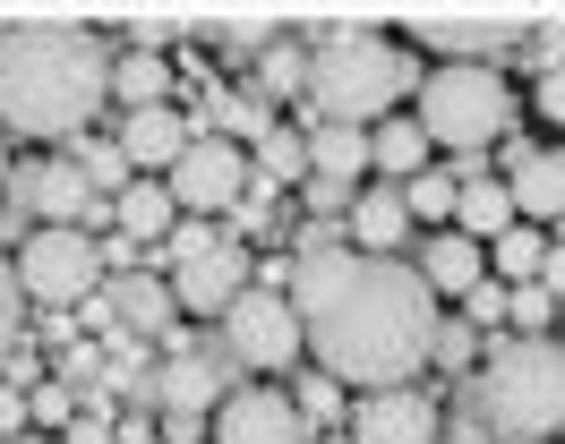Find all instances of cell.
I'll list each match as a JSON object with an SVG mask.
<instances>
[{
	"mask_svg": "<svg viewBox=\"0 0 565 444\" xmlns=\"http://www.w3.org/2000/svg\"><path fill=\"white\" fill-rule=\"evenodd\" d=\"M291 307H300V342H309L318 376H334V385L394 393L428 368L437 291L403 257H360V248L291 257Z\"/></svg>",
	"mask_w": 565,
	"mask_h": 444,
	"instance_id": "6da1fadb",
	"label": "cell"
},
{
	"mask_svg": "<svg viewBox=\"0 0 565 444\" xmlns=\"http://www.w3.org/2000/svg\"><path fill=\"white\" fill-rule=\"evenodd\" d=\"M111 102V52L95 26L26 18L0 34V129L9 137H86Z\"/></svg>",
	"mask_w": 565,
	"mask_h": 444,
	"instance_id": "7a4b0ae2",
	"label": "cell"
},
{
	"mask_svg": "<svg viewBox=\"0 0 565 444\" xmlns=\"http://www.w3.org/2000/svg\"><path fill=\"white\" fill-rule=\"evenodd\" d=\"M412 95H420V52H412L403 34L326 26L318 43H309V102H318L326 129H369V120H394Z\"/></svg>",
	"mask_w": 565,
	"mask_h": 444,
	"instance_id": "3957f363",
	"label": "cell"
},
{
	"mask_svg": "<svg viewBox=\"0 0 565 444\" xmlns=\"http://www.w3.org/2000/svg\"><path fill=\"white\" fill-rule=\"evenodd\" d=\"M462 410L497 444H548L565 427V342L557 334L497 342L489 359L462 376Z\"/></svg>",
	"mask_w": 565,
	"mask_h": 444,
	"instance_id": "277c9868",
	"label": "cell"
},
{
	"mask_svg": "<svg viewBox=\"0 0 565 444\" xmlns=\"http://www.w3.org/2000/svg\"><path fill=\"white\" fill-rule=\"evenodd\" d=\"M514 129V95L497 61H446L420 77V137L446 154H489Z\"/></svg>",
	"mask_w": 565,
	"mask_h": 444,
	"instance_id": "5b68a950",
	"label": "cell"
},
{
	"mask_svg": "<svg viewBox=\"0 0 565 444\" xmlns=\"http://www.w3.org/2000/svg\"><path fill=\"white\" fill-rule=\"evenodd\" d=\"M248 248H241V231H223V223H180L172 231V300H180V316H223V307L248 291Z\"/></svg>",
	"mask_w": 565,
	"mask_h": 444,
	"instance_id": "8992f818",
	"label": "cell"
},
{
	"mask_svg": "<svg viewBox=\"0 0 565 444\" xmlns=\"http://www.w3.org/2000/svg\"><path fill=\"white\" fill-rule=\"evenodd\" d=\"M223 350L241 359V368L257 376H282L309 342H300V307H291V291H275V282H248L241 300L223 307Z\"/></svg>",
	"mask_w": 565,
	"mask_h": 444,
	"instance_id": "52a82bcc",
	"label": "cell"
},
{
	"mask_svg": "<svg viewBox=\"0 0 565 444\" xmlns=\"http://www.w3.org/2000/svg\"><path fill=\"white\" fill-rule=\"evenodd\" d=\"M18 282H26L35 307H77V300H95V282H104V248L86 231H26Z\"/></svg>",
	"mask_w": 565,
	"mask_h": 444,
	"instance_id": "ba28073f",
	"label": "cell"
},
{
	"mask_svg": "<svg viewBox=\"0 0 565 444\" xmlns=\"http://www.w3.org/2000/svg\"><path fill=\"white\" fill-rule=\"evenodd\" d=\"M248 180H257V171H248V154L232 145V137H189V154L163 171V188H172V205L189 214V223H206V214H241Z\"/></svg>",
	"mask_w": 565,
	"mask_h": 444,
	"instance_id": "9c48e42d",
	"label": "cell"
},
{
	"mask_svg": "<svg viewBox=\"0 0 565 444\" xmlns=\"http://www.w3.org/2000/svg\"><path fill=\"white\" fill-rule=\"evenodd\" d=\"M214 444H309V419L291 402V385H241L214 410Z\"/></svg>",
	"mask_w": 565,
	"mask_h": 444,
	"instance_id": "30bf717a",
	"label": "cell"
},
{
	"mask_svg": "<svg viewBox=\"0 0 565 444\" xmlns=\"http://www.w3.org/2000/svg\"><path fill=\"white\" fill-rule=\"evenodd\" d=\"M146 393H154V410H163V419H198V427H206V410H223V359H214V350H198V342H180V350H163V359H154Z\"/></svg>",
	"mask_w": 565,
	"mask_h": 444,
	"instance_id": "8fae6325",
	"label": "cell"
},
{
	"mask_svg": "<svg viewBox=\"0 0 565 444\" xmlns=\"http://www.w3.org/2000/svg\"><path fill=\"white\" fill-rule=\"evenodd\" d=\"M352 444H437V402L394 385V393H360L352 402Z\"/></svg>",
	"mask_w": 565,
	"mask_h": 444,
	"instance_id": "7c38bea8",
	"label": "cell"
},
{
	"mask_svg": "<svg viewBox=\"0 0 565 444\" xmlns=\"http://www.w3.org/2000/svg\"><path fill=\"white\" fill-rule=\"evenodd\" d=\"M455 231L462 239H480V248H489V239H505L514 231V223H523V214H514V197H505V180H489V154H455Z\"/></svg>",
	"mask_w": 565,
	"mask_h": 444,
	"instance_id": "4fadbf2b",
	"label": "cell"
},
{
	"mask_svg": "<svg viewBox=\"0 0 565 444\" xmlns=\"http://www.w3.org/2000/svg\"><path fill=\"white\" fill-rule=\"evenodd\" d=\"M505 197L531 231L540 223H565V145H514V171H505Z\"/></svg>",
	"mask_w": 565,
	"mask_h": 444,
	"instance_id": "5bb4252c",
	"label": "cell"
},
{
	"mask_svg": "<svg viewBox=\"0 0 565 444\" xmlns=\"http://www.w3.org/2000/svg\"><path fill=\"white\" fill-rule=\"evenodd\" d=\"M531 18H420L412 26V52H455V61H497L505 43H523Z\"/></svg>",
	"mask_w": 565,
	"mask_h": 444,
	"instance_id": "9a60e30c",
	"label": "cell"
},
{
	"mask_svg": "<svg viewBox=\"0 0 565 444\" xmlns=\"http://www.w3.org/2000/svg\"><path fill=\"white\" fill-rule=\"evenodd\" d=\"M120 154L138 180H163V171L189 154V120H180L172 102H154V111H129V129H120Z\"/></svg>",
	"mask_w": 565,
	"mask_h": 444,
	"instance_id": "2e32d148",
	"label": "cell"
},
{
	"mask_svg": "<svg viewBox=\"0 0 565 444\" xmlns=\"http://www.w3.org/2000/svg\"><path fill=\"white\" fill-rule=\"evenodd\" d=\"M420 282L437 291V300H471V291L489 282V248H480V239H462V231L420 239Z\"/></svg>",
	"mask_w": 565,
	"mask_h": 444,
	"instance_id": "e0dca14e",
	"label": "cell"
},
{
	"mask_svg": "<svg viewBox=\"0 0 565 444\" xmlns=\"http://www.w3.org/2000/svg\"><path fill=\"white\" fill-rule=\"evenodd\" d=\"M343 231H352L360 257H394V248H403V231H412V214H403V188H386V180H377V188H360V197H352V223H343Z\"/></svg>",
	"mask_w": 565,
	"mask_h": 444,
	"instance_id": "ac0fdd59",
	"label": "cell"
},
{
	"mask_svg": "<svg viewBox=\"0 0 565 444\" xmlns=\"http://www.w3.org/2000/svg\"><path fill=\"white\" fill-rule=\"evenodd\" d=\"M111 223H120V239H138V248H154V239L180 231V205L163 180H129L120 197H111Z\"/></svg>",
	"mask_w": 565,
	"mask_h": 444,
	"instance_id": "d6986e66",
	"label": "cell"
},
{
	"mask_svg": "<svg viewBox=\"0 0 565 444\" xmlns=\"http://www.w3.org/2000/svg\"><path fill=\"white\" fill-rule=\"evenodd\" d=\"M104 300H111V316H120L129 334H163V325L180 316V300H172V282H163V273H111Z\"/></svg>",
	"mask_w": 565,
	"mask_h": 444,
	"instance_id": "ffe728a7",
	"label": "cell"
},
{
	"mask_svg": "<svg viewBox=\"0 0 565 444\" xmlns=\"http://www.w3.org/2000/svg\"><path fill=\"white\" fill-rule=\"evenodd\" d=\"M309 171L334 188H369V129H309Z\"/></svg>",
	"mask_w": 565,
	"mask_h": 444,
	"instance_id": "44dd1931",
	"label": "cell"
},
{
	"mask_svg": "<svg viewBox=\"0 0 565 444\" xmlns=\"http://www.w3.org/2000/svg\"><path fill=\"white\" fill-rule=\"evenodd\" d=\"M369 171H386V188H394V180H420V171H428L420 120H403V111H394V120H377V129H369Z\"/></svg>",
	"mask_w": 565,
	"mask_h": 444,
	"instance_id": "7402d4cb",
	"label": "cell"
},
{
	"mask_svg": "<svg viewBox=\"0 0 565 444\" xmlns=\"http://www.w3.org/2000/svg\"><path fill=\"white\" fill-rule=\"evenodd\" d=\"M172 77H180V68L163 61V52H120V61H111V102L154 111V102H172Z\"/></svg>",
	"mask_w": 565,
	"mask_h": 444,
	"instance_id": "603a6c76",
	"label": "cell"
},
{
	"mask_svg": "<svg viewBox=\"0 0 565 444\" xmlns=\"http://www.w3.org/2000/svg\"><path fill=\"white\" fill-rule=\"evenodd\" d=\"M489 266L523 291V282H540V266H548V231H531V223H514L505 239H489Z\"/></svg>",
	"mask_w": 565,
	"mask_h": 444,
	"instance_id": "cb8c5ba5",
	"label": "cell"
},
{
	"mask_svg": "<svg viewBox=\"0 0 565 444\" xmlns=\"http://www.w3.org/2000/svg\"><path fill=\"white\" fill-rule=\"evenodd\" d=\"M455 188H462L455 171L428 163L420 180H403V214H412V223H455Z\"/></svg>",
	"mask_w": 565,
	"mask_h": 444,
	"instance_id": "d4e9b609",
	"label": "cell"
},
{
	"mask_svg": "<svg viewBox=\"0 0 565 444\" xmlns=\"http://www.w3.org/2000/svg\"><path fill=\"white\" fill-rule=\"evenodd\" d=\"M257 95H266V102L309 95V52H300V43H275V52H257Z\"/></svg>",
	"mask_w": 565,
	"mask_h": 444,
	"instance_id": "484cf974",
	"label": "cell"
},
{
	"mask_svg": "<svg viewBox=\"0 0 565 444\" xmlns=\"http://www.w3.org/2000/svg\"><path fill=\"white\" fill-rule=\"evenodd\" d=\"M291 402H300L309 427H352V402H343V385H334V376H300V385H291Z\"/></svg>",
	"mask_w": 565,
	"mask_h": 444,
	"instance_id": "4316f807",
	"label": "cell"
},
{
	"mask_svg": "<svg viewBox=\"0 0 565 444\" xmlns=\"http://www.w3.org/2000/svg\"><path fill=\"white\" fill-rule=\"evenodd\" d=\"M428 368H446V376H471V368H480V334H471L462 316H437V342H428Z\"/></svg>",
	"mask_w": 565,
	"mask_h": 444,
	"instance_id": "83f0119b",
	"label": "cell"
},
{
	"mask_svg": "<svg viewBox=\"0 0 565 444\" xmlns=\"http://www.w3.org/2000/svg\"><path fill=\"white\" fill-rule=\"evenodd\" d=\"M257 163H266V180H275V188H282V180H309V137L275 120V137H257Z\"/></svg>",
	"mask_w": 565,
	"mask_h": 444,
	"instance_id": "f1b7e54d",
	"label": "cell"
},
{
	"mask_svg": "<svg viewBox=\"0 0 565 444\" xmlns=\"http://www.w3.org/2000/svg\"><path fill=\"white\" fill-rule=\"evenodd\" d=\"M77 171H86L104 197H120V188L138 180V171H129V154H120V145H104V137H77Z\"/></svg>",
	"mask_w": 565,
	"mask_h": 444,
	"instance_id": "f546056e",
	"label": "cell"
},
{
	"mask_svg": "<svg viewBox=\"0 0 565 444\" xmlns=\"http://www.w3.org/2000/svg\"><path fill=\"white\" fill-rule=\"evenodd\" d=\"M26 282H18V266H9V257H0V368H9V350H18V342H26Z\"/></svg>",
	"mask_w": 565,
	"mask_h": 444,
	"instance_id": "4dcf8cb0",
	"label": "cell"
},
{
	"mask_svg": "<svg viewBox=\"0 0 565 444\" xmlns=\"http://www.w3.org/2000/svg\"><path fill=\"white\" fill-rule=\"evenodd\" d=\"M505 316H514L523 334H548V325H557V300H548L540 282H523V291H505Z\"/></svg>",
	"mask_w": 565,
	"mask_h": 444,
	"instance_id": "1f68e13d",
	"label": "cell"
},
{
	"mask_svg": "<svg viewBox=\"0 0 565 444\" xmlns=\"http://www.w3.org/2000/svg\"><path fill=\"white\" fill-rule=\"evenodd\" d=\"M214 43H232V52H275L282 26H275V18H223V26H214Z\"/></svg>",
	"mask_w": 565,
	"mask_h": 444,
	"instance_id": "d6a6232c",
	"label": "cell"
},
{
	"mask_svg": "<svg viewBox=\"0 0 565 444\" xmlns=\"http://www.w3.org/2000/svg\"><path fill=\"white\" fill-rule=\"evenodd\" d=\"M26 410H35V427H61V436H70V419H77V393L61 385V376H52V385H35V393H26Z\"/></svg>",
	"mask_w": 565,
	"mask_h": 444,
	"instance_id": "836d02e7",
	"label": "cell"
},
{
	"mask_svg": "<svg viewBox=\"0 0 565 444\" xmlns=\"http://www.w3.org/2000/svg\"><path fill=\"white\" fill-rule=\"evenodd\" d=\"M352 197H360V188H334V180H318V171H309V188H300V205L326 214V223H352Z\"/></svg>",
	"mask_w": 565,
	"mask_h": 444,
	"instance_id": "e575fe53",
	"label": "cell"
},
{
	"mask_svg": "<svg viewBox=\"0 0 565 444\" xmlns=\"http://www.w3.org/2000/svg\"><path fill=\"white\" fill-rule=\"evenodd\" d=\"M462 325H471V334H489V325H505V282H480V291L462 300Z\"/></svg>",
	"mask_w": 565,
	"mask_h": 444,
	"instance_id": "d590c367",
	"label": "cell"
},
{
	"mask_svg": "<svg viewBox=\"0 0 565 444\" xmlns=\"http://www.w3.org/2000/svg\"><path fill=\"white\" fill-rule=\"evenodd\" d=\"M531 102H540V120H557V129H565V61H557V68H540Z\"/></svg>",
	"mask_w": 565,
	"mask_h": 444,
	"instance_id": "8d00e7d4",
	"label": "cell"
},
{
	"mask_svg": "<svg viewBox=\"0 0 565 444\" xmlns=\"http://www.w3.org/2000/svg\"><path fill=\"white\" fill-rule=\"evenodd\" d=\"M26 427H35V410H26V393H18V385H0V444H18Z\"/></svg>",
	"mask_w": 565,
	"mask_h": 444,
	"instance_id": "74e56055",
	"label": "cell"
},
{
	"mask_svg": "<svg viewBox=\"0 0 565 444\" xmlns=\"http://www.w3.org/2000/svg\"><path fill=\"white\" fill-rule=\"evenodd\" d=\"M61 444H120V436H111V419H104V410H77Z\"/></svg>",
	"mask_w": 565,
	"mask_h": 444,
	"instance_id": "f35d334b",
	"label": "cell"
},
{
	"mask_svg": "<svg viewBox=\"0 0 565 444\" xmlns=\"http://www.w3.org/2000/svg\"><path fill=\"white\" fill-rule=\"evenodd\" d=\"M540 291H548V300H565V248H557V239H548V266H540Z\"/></svg>",
	"mask_w": 565,
	"mask_h": 444,
	"instance_id": "ab89813d",
	"label": "cell"
},
{
	"mask_svg": "<svg viewBox=\"0 0 565 444\" xmlns=\"http://www.w3.org/2000/svg\"><path fill=\"white\" fill-rule=\"evenodd\" d=\"M0 188H9V137H0Z\"/></svg>",
	"mask_w": 565,
	"mask_h": 444,
	"instance_id": "60d3db41",
	"label": "cell"
},
{
	"mask_svg": "<svg viewBox=\"0 0 565 444\" xmlns=\"http://www.w3.org/2000/svg\"><path fill=\"white\" fill-rule=\"evenodd\" d=\"M18 444H61V436H18Z\"/></svg>",
	"mask_w": 565,
	"mask_h": 444,
	"instance_id": "b9f144b4",
	"label": "cell"
}]
</instances>
